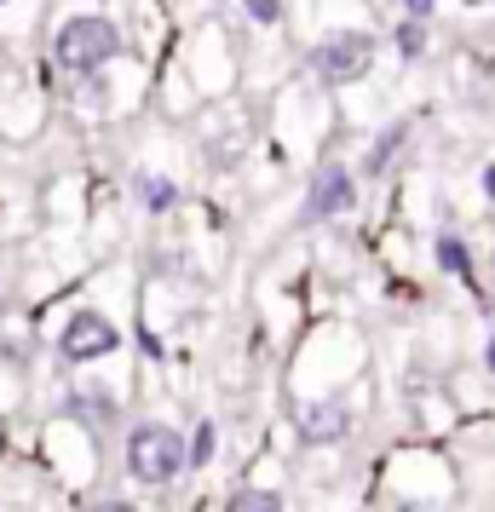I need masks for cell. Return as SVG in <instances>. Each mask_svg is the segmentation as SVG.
Instances as JSON below:
<instances>
[{
  "mask_svg": "<svg viewBox=\"0 0 495 512\" xmlns=\"http://www.w3.org/2000/svg\"><path fill=\"white\" fill-rule=\"evenodd\" d=\"M185 466H190V443L179 438L167 420H139V426L127 432V472H133L139 484L162 489V484H173Z\"/></svg>",
  "mask_w": 495,
  "mask_h": 512,
  "instance_id": "obj_1",
  "label": "cell"
},
{
  "mask_svg": "<svg viewBox=\"0 0 495 512\" xmlns=\"http://www.w3.org/2000/svg\"><path fill=\"white\" fill-rule=\"evenodd\" d=\"M116 52H121V29L110 24V18H93V12L58 24V35H52V58L70 75H98Z\"/></svg>",
  "mask_w": 495,
  "mask_h": 512,
  "instance_id": "obj_2",
  "label": "cell"
},
{
  "mask_svg": "<svg viewBox=\"0 0 495 512\" xmlns=\"http://www.w3.org/2000/svg\"><path fill=\"white\" fill-rule=\"evenodd\" d=\"M369 64H375V41L363 29H340V35L311 47V75L323 87H352V81L369 75Z\"/></svg>",
  "mask_w": 495,
  "mask_h": 512,
  "instance_id": "obj_3",
  "label": "cell"
},
{
  "mask_svg": "<svg viewBox=\"0 0 495 512\" xmlns=\"http://www.w3.org/2000/svg\"><path fill=\"white\" fill-rule=\"evenodd\" d=\"M357 208V173L340 162H323L311 173L306 208H300V225H323V219H340V213Z\"/></svg>",
  "mask_w": 495,
  "mask_h": 512,
  "instance_id": "obj_4",
  "label": "cell"
},
{
  "mask_svg": "<svg viewBox=\"0 0 495 512\" xmlns=\"http://www.w3.org/2000/svg\"><path fill=\"white\" fill-rule=\"evenodd\" d=\"M121 346V328L104 311H75L70 323L58 328V357L64 363H98Z\"/></svg>",
  "mask_w": 495,
  "mask_h": 512,
  "instance_id": "obj_5",
  "label": "cell"
},
{
  "mask_svg": "<svg viewBox=\"0 0 495 512\" xmlns=\"http://www.w3.org/2000/svg\"><path fill=\"white\" fill-rule=\"evenodd\" d=\"M294 432H300V443H311V449H323V443H340L346 432H352V415L340 409V403H300V415H294Z\"/></svg>",
  "mask_w": 495,
  "mask_h": 512,
  "instance_id": "obj_6",
  "label": "cell"
},
{
  "mask_svg": "<svg viewBox=\"0 0 495 512\" xmlns=\"http://www.w3.org/2000/svg\"><path fill=\"white\" fill-rule=\"evenodd\" d=\"M133 196H139L144 213H167L173 202H179V185L162 179V173H139V179H133Z\"/></svg>",
  "mask_w": 495,
  "mask_h": 512,
  "instance_id": "obj_7",
  "label": "cell"
},
{
  "mask_svg": "<svg viewBox=\"0 0 495 512\" xmlns=\"http://www.w3.org/2000/svg\"><path fill=\"white\" fill-rule=\"evenodd\" d=\"M432 248H438V265H444L449 277H472V254H467V242H461V236H438Z\"/></svg>",
  "mask_w": 495,
  "mask_h": 512,
  "instance_id": "obj_8",
  "label": "cell"
},
{
  "mask_svg": "<svg viewBox=\"0 0 495 512\" xmlns=\"http://www.w3.org/2000/svg\"><path fill=\"white\" fill-rule=\"evenodd\" d=\"M225 512H283V495L277 489H236Z\"/></svg>",
  "mask_w": 495,
  "mask_h": 512,
  "instance_id": "obj_9",
  "label": "cell"
},
{
  "mask_svg": "<svg viewBox=\"0 0 495 512\" xmlns=\"http://www.w3.org/2000/svg\"><path fill=\"white\" fill-rule=\"evenodd\" d=\"M409 139V127H392V133H380L375 150H369V173H386L392 167V156H398V144Z\"/></svg>",
  "mask_w": 495,
  "mask_h": 512,
  "instance_id": "obj_10",
  "label": "cell"
},
{
  "mask_svg": "<svg viewBox=\"0 0 495 512\" xmlns=\"http://www.w3.org/2000/svg\"><path fill=\"white\" fill-rule=\"evenodd\" d=\"M392 41H398V52H403V58H421V52H426V24H421V18H403Z\"/></svg>",
  "mask_w": 495,
  "mask_h": 512,
  "instance_id": "obj_11",
  "label": "cell"
},
{
  "mask_svg": "<svg viewBox=\"0 0 495 512\" xmlns=\"http://www.w3.org/2000/svg\"><path fill=\"white\" fill-rule=\"evenodd\" d=\"M213 449H219V438H213V426L202 420V426H196V438H190V466H208Z\"/></svg>",
  "mask_w": 495,
  "mask_h": 512,
  "instance_id": "obj_12",
  "label": "cell"
},
{
  "mask_svg": "<svg viewBox=\"0 0 495 512\" xmlns=\"http://www.w3.org/2000/svg\"><path fill=\"white\" fill-rule=\"evenodd\" d=\"M242 6H248L254 24H277V18H283V0H242Z\"/></svg>",
  "mask_w": 495,
  "mask_h": 512,
  "instance_id": "obj_13",
  "label": "cell"
},
{
  "mask_svg": "<svg viewBox=\"0 0 495 512\" xmlns=\"http://www.w3.org/2000/svg\"><path fill=\"white\" fill-rule=\"evenodd\" d=\"M432 6H438V0H403V12L421 18V24H432Z\"/></svg>",
  "mask_w": 495,
  "mask_h": 512,
  "instance_id": "obj_14",
  "label": "cell"
},
{
  "mask_svg": "<svg viewBox=\"0 0 495 512\" xmlns=\"http://www.w3.org/2000/svg\"><path fill=\"white\" fill-rule=\"evenodd\" d=\"M93 512H139V507H133V501H98Z\"/></svg>",
  "mask_w": 495,
  "mask_h": 512,
  "instance_id": "obj_15",
  "label": "cell"
},
{
  "mask_svg": "<svg viewBox=\"0 0 495 512\" xmlns=\"http://www.w3.org/2000/svg\"><path fill=\"white\" fill-rule=\"evenodd\" d=\"M484 196H490V202H495V162L484 167Z\"/></svg>",
  "mask_w": 495,
  "mask_h": 512,
  "instance_id": "obj_16",
  "label": "cell"
},
{
  "mask_svg": "<svg viewBox=\"0 0 495 512\" xmlns=\"http://www.w3.org/2000/svg\"><path fill=\"white\" fill-rule=\"evenodd\" d=\"M484 369L495 374V334H490V346H484Z\"/></svg>",
  "mask_w": 495,
  "mask_h": 512,
  "instance_id": "obj_17",
  "label": "cell"
},
{
  "mask_svg": "<svg viewBox=\"0 0 495 512\" xmlns=\"http://www.w3.org/2000/svg\"><path fill=\"white\" fill-rule=\"evenodd\" d=\"M392 512H438V507H421V501H403V507H392Z\"/></svg>",
  "mask_w": 495,
  "mask_h": 512,
  "instance_id": "obj_18",
  "label": "cell"
},
{
  "mask_svg": "<svg viewBox=\"0 0 495 512\" xmlns=\"http://www.w3.org/2000/svg\"><path fill=\"white\" fill-rule=\"evenodd\" d=\"M467 6H484V0H467Z\"/></svg>",
  "mask_w": 495,
  "mask_h": 512,
  "instance_id": "obj_19",
  "label": "cell"
}]
</instances>
